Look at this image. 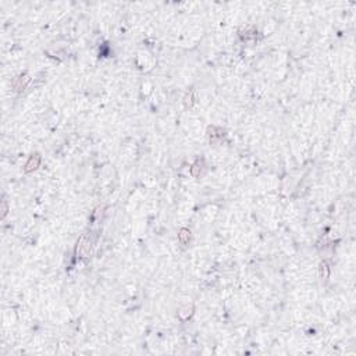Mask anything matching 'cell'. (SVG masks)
Segmentation results:
<instances>
[{
	"mask_svg": "<svg viewBox=\"0 0 356 356\" xmlns=\"http://www.w3.org/2000/svg\"><path fill=\"white\" fill-rule=\"evenodd\" d=\"M38 163H39V157H35V160H33V157H31V160H29V163L27 164V171H29V170H32V169H36V166H38Z\"/></svg>",
	"mask_w": 356,
	"mask_h": 356,
	"instance_id": "6da1fadb",
	"label": "cell"
}]
</instances>
